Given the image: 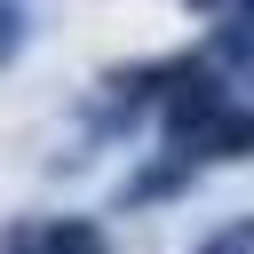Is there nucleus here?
<instances>
[{
	"label": "nucleus",
	"instance_id": "nucleus-1",
	"mask_svg": "<svg viewBox=\"0 0 254 254\" xmlns=\"http://www.w3.org/2000/svg\"><path fill=\"white\" fill-rule=\"evenodd\" d=\"M214 111H222V79L198 71V79H183V95H167V135H198Z\"/></svg>",
	"mask_w": 254,
	"mask_h": 254
},
{
	"label": "nucleus",
	"instance_id": "nucleus-2",
	"mask_svg": "<svg viewBox=\"0 0 254 254\" xmlns=\"http://www.w3.org/2000/svg\"><path fill=\"white\" fill-rule=\"evenodd\" d=\"M190 143H198L206 159H246V151H254V111H230V103H222Z\"/></svg>",
	"mask_w": 254,
	"mask_h": 254
},
{
	"label": "nucleus",
	"instance_id": "nucleus-3",
	"mask_svg": "<svg viewBox=\"0 0 254 254\" xmlns=\"http://www.w3.org/2000/svg\"><path fill=\"white\" fill-rule=\"evenodd\" d=\"M40 254H111V246L95 222H56V230H40Z\"/></svg>",
	"mask_w": 254,
	"mask_h": 254
},
{
	"label": "nucleus",
	"instance_id": "nucleus-4",
	"mask_svg": "<svg viewBox=\"0 0 254 254\" xmlns=\"http://www.w3.org/2000/svg\"><path fill=\"white\" fill-rule=\"evenodd\" d=\"M167 190H183V167H151L143 183H127V206H143V198H167Z\"/></svg>",
	"mask_w": 254,
	"mask_h": 254
},
{
	"label": "nucleus",
	"instance_id": "nucleus-5",
	"mask_svg": "<svg viewBox=\"0 0 254 254\" xmlns=\"http://www.w3.org/2000/svg\"><path fill=\"white\" fill-rule=\"evenodd\" d=\"M24 48V0H0V64H16Z\"/></svg>",
	"mask_w": 254,
	"mask_h": 254
},
{
	"label": "nucleus",
	"instance_id": "nucleus-6",
	"mask_svg": "<svg viewBox=\"0 0 254 254\" xmlns=\"http://www.w3.org/2000/svg\"><path fill=\"white\" fill-rule=\"evenodd\" d=\"M198 254H254V222H238V230H214Z\"/></svg>",
	"mask_w": 254,
	"mask_h": 254
}]
</instances>
